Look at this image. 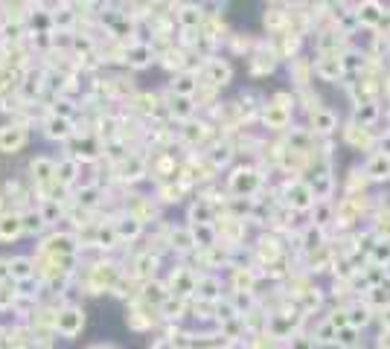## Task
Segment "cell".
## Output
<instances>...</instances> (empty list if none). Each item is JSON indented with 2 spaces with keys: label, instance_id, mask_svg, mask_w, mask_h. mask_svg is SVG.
Instances as JSON below:
<instances>
[{
  "label": "cell",
  "instance_id": "6da1fadb",
  "mask_svg": "<svg viewBox=\"0 0 390 349\" xmlns=\"http://www.w3.org/2000/svg\"><path fill=\"white\" fill-rule=\"evenodd\" d=\"M123 280V271H120V265L116 262H111V259H102V262H93L88 271H85V291L88 294H114V288H116V282Z\"/></svg>",
  "mask_w": 390,
  "mask_h": 349
},
{
  "label": "cell",
  "instance_id": "7a4b0ae2",
  "mask_svg": "<svg viewBox=\"0 0 390 349\" xmlns=\"http://www.w3.org/2000/svg\"><path fill=\"white\" fill-rule=\"evenodd\" d=\"M85 323H88V317H85V308L82 306L65 303V306L55 308V323H53V329H55V335H62L65 341L79 338Z\"/></svg>",
  "mask_w": 390,
  "mask_h": 349
},
{
  "label": "cell",
  "instance_id": "3957f363",
  "mask_svg": "<svg viewBox=\"0 0 390 349\" xmlns=\"http://www.w3.org/2000/svg\"><path fill=\"white\" fill-rule=\"evenodd\" d=\"M158 320H163L158 306H152V303H146V300H140V297L131 300L128 312H126V326H128V329H134V332H149V329L158 323Z\"/></svg>",
  "mask_w": 390,
  "mask_h": 349
},
{
  "label": "cell",
  "instance_id": "277c9868",
  "mask_svg": "<svg viewBox=\"0 0 390 349\" xmlns=\"http://www.w3.org/2000/svg\"><path fill=\"white\" fill-rule=\"evenodd\" d=\"M262 186V174L257 169H236L230 174V181H227V189H230V196H236V198H250V196H257Z\"/></svg>",
  "mask_w": 390,
  "mask_h": 349
},
{
  "label": "cell",
  "instance_id": "5b68a950",
  "mask_svg": "<svg viewBox=\"0 0 390 349\" xmlns=\"http://www.w3.org/2000/svg\"><path fill=\"white\" fill-rule=\"evenodd\" d=\"M38 250L50 256H79V239L73 233H50V236L41 239Z\"/></svg>",
  "mask_w": 390,
  "mask_h": 349
},
{
  "label": "cell",
  "instance_id": "8992f818",
  "mask_svg": "<svg viewBox=\"0 0 390 349\" xmlns=\"http://www.w3.org/2000/svg\"><path fill=\"white\" fill-rule=\"evenodd\" d=\"M199 274H195L192 268H187V265H178V268H172V274H169V291L175 297H184V300H189V297H195V291H199Z\"/></svg>",
  "mask_w": 390,
  "mask_h": 349
},
{
  "label": "cell",
  "instance_id": "52a82bcc",
  "mask_svg": "<svg viewBox=\"0 0 390 349\" xmlns=\"http://www.w3.org/2000/svg\"><path fill=\"white\" fill-rule=\"evenodd\" d=\"M29 143V131L24 123H6L0 125V154H18Z\"/></svg>",
  "mask_w": 390,
  "mask_h": 349
},
{
  "label": "cell",
  "instance_id": "ba28073f",
  "mask_svg": "<svg viewBox=\"0 0 390 349\" xmlns=\"http://www.w3.org/2000/svg\"><path fill=\"white\" fill-rule=\"evenodd\" d=\"M315 204H318V198H315V189H311V184H306V181H291L285 186V207L288 210L306 212V210H311Z\"/></svg>",
  "mask_w": 390,
  "mask_h": 349
},
{
  "label": "cell",
  "instance_id": "9c48e42d",
  "mask_svg": "<svg viewBox=\"0 0 390 349\" xmlns=\"http://www.w3.org/2000/svg\"><path fill=\"white\" fill-rule=\"evenodd\" d=\"M158 265H161V256H158V254H152V250H143V254L134 256L128 277H131V280H137V282L143 285V282L154 280V274H158Z\"/></svg>",
  "mask_w": 390,
  "mask_h": 349
},
{
  "label": "cell",
  "instance_id": "30bf717a",
  "mask_svg": "<svg viewBox=\"0 0 390 349\" xmlns=\"http://www.w3.org/2000/svg\"><path fill=\"white\" fill-rule=\"evenodd\" d=\"M55 160L53 158H44V154H38V158L29 163V172H32V184L38 186V189H50V186H55Z\"/></svg>",
  "mask_w": 390,
  "mask_h": 349
},
{
  "label": "cell",
  "instance_id": "8fae6325",
  "mask_svg": "<svg viewBox=\"0 0 390 349\" xmlns=\"http://www.w3.org/2000/svg\"><path fill=\"white\" fill-rule=\"evenodd\" d=\"M230 79H233V67L224 62V58H207L204 62V82L210 85V88H224V85H230Z\"/></svg>",
  "mask_w": 390,
  "mask_h": 349
},
{
  "label": "cell",
  "instance_id": "7c38bea8",
  "mask_svg": "<svg viewBox=\"0 0 390 349\" xmlns=\"http://www.w3.org/2000/svg\"><path fill=\"white\" fill-rule=\"evenodd\" d=\"M44 134L50 140H58V143H65L70 140L73 134H76V125L70 116H62V114H50L47 120H44Z\"/></svg>",
  "mask_w": 390,
  "mask_h": 349
},
{
  "label": "cell",
  "instance_id": "4fadbf2b",
  "mask_svg": "<svg viewBox=\"0 0 390 349\" xmlns=\"http://www.w3.org/2000/svg\"><path fill=\"white\" fill-rule=\"evenodd\" d=\"M277 62H280V53L274 50V47H257L250 53V73L253 76H268L271 70L277 67Z\"/></svg>",
  "mask_w": 390,
  "mask_h": 349
},
{
  "label": "cell",
  "instance_id": "5bb4252c",
  "mask_svg": "<svg viewBox=\"0 0 390 349\" xmlns=\"http://www.w3.org/2000/svg\"><path fill=\"white\" fill-rule=\"evenodd\" d=\"M262 123H265L271 131H283V128H288V123H291V108L271 100V102L262 108Z\"/></svg>",
  "mask_w": 390,
  "mask_h": 349
},
{
  "label": "cell",
  "instance_id": "9a60e30c",
  "mask_svg": "<svg viewBox=\"0 0 390 349\" xmlns=\"http://www.w3.org/2000/svg\"><path fill=\"white\" fill-rule=\"evenodd\" d=\"M24 236V216L21 212H4L0 216V242L12 245Z\"/></svg>",
  "mask_w": 390,
  "mask_h": 349
},
{
  "label": "cell",
  "instance_id": "2e32d148",
  "mask_svg": "<svg viewBox=\"0 0 390 349\" xmlns=\"http://www.w3.org/2000/svg\"><path fill=\"white\" fill-rule=\"evenodd\" d=\"M199 88H201V82H199V73L195 70H178L169 82V90L178 93V96H195Z\"/></svg>",
  "mask_w": 390,
  "mask_h": 349
},
{
  "label": "cell",
  "instance_id": "e0dca14e",
  "mask_svg": "<svg viewBox=\"0 0 390 349\" xmlns=\"http://www.w3.org/2000/svg\"><path fill=\"white\" fill-rule=\"evenodd\" d=\"M152 58H154L152 44L137 41V44H128V47H126L123 62H126L128 67H134V70H140V67H149V64H152Z\"/></svg>",
  "mask_w": 390,
  "mask_h": 349
},
{
  "label": "cell",
  "instance_id": "ac0fdd59",
  "mask_svg": "<svg viewBox=\"0 0 390 349\" xmlns=\"http://www.w3.org/2000/svg\"><path fill=\"white\" fill-rule=\"evenodd\" d=\"M315 76L323 82H338L344 76V67H341V55H321L315 62Z\"/></svg>",
  "mask_w": 390,
  "mask_h": 349
},
{
  "label": "cell",
  "instance_id": "d6986e66",
  "mask_svg": "<svg viewBox=\"0 0 390 349\" xmlns=\"http://www.w3.org/2000/svg\"><path fill=\"white\" fill-rule=\"evenodd\" d=\"M9 274H12V280L15 282H29V280H35L38 277V268H35V259L32 256H12L9 259Z\"/></svg>",
  "mask_w": 390,
  "mask_h": 349
},
{
  "label": "cell",
  "instance_id": "ffe728a7",
  "mask_svg": "<svg viewBox=\"0 0 390 349\" xmlns=\"http://www.w3.org/2000/svg\"><path fill=\"white\" fill-rule=\"evenodd\" d=\"M356 15H358V21L364 27H382V21H384V6L379 4V0H361Z\"/></svg>",
  "mask_w": 390,
  "mask_h": 349
},
{
  "label": "cell",
  "instance_id": "44dd1931",
  "mask_svg": "<svg viewBox=\"0 0 390 349\" xmlns=\"http://www.w3.org/2000/svg\"><path fill=\"white\" fill-rule=\"evenodd\" d=\"M169 114L175 116V120H181V123H187V120H192L195 116V96H178V93H169Z\"/></svg>",
  "mask_w": 390,
  "mask_h": 349
},
{
  "label": "cell",
  "instance_id": "7402d4cb",
  "mask_svg": "<svg viewBox=\"0 0 390 349\" xmlns=\"http://www.w3.org/2000/svg\"><path fill=\"white\" fill-rule=\"evenodd\" d=\"M169 285L166 282H161V280H149V282H143L140 285V300H146V303H152V306H163L166 300H169Z\"/></svg>",
  "mask_w": 390,
  "mask_h": 349
},
{
  "label": "cell",
  "instance_id": "603a6c76",
  "mask_svg": "<svg viewBox=\"0 0 390 349\" xmlns=\"http://www.w3.org/2000/svg\"><path fill=\"white\" fill-rule=\"evenodd\" d=\"M288 73H291V79H295L297 88H309V79L315 76V62H309L303 55H295L288 64Z\"/></svg>",
  "mask_w": 390,
  "mask_h": 349
},
{
  "label": "cell",
  "instance_id": "cb8c5ba5",
  "mask_svg": "<svg viewBox=\"0 0 390 349\" xmlns=\"http://www.w3.org/2000/svg\"><path fill=\"white\" fill-rule=\"evenodd\" d=\"M309 125H311L315 134H332L338 128V116L329 108H318V111L309 114Z\"/></svg>",
  "mask_w": 390,
  "mask_h": 349
},
{
  "label": "cell",
  "instance_id": "d4e9b609",
  "mask_svg": "<svg viewBox=\"0 0 390 349\" xmlns=\"http://www.w3.org/2000/svg\"><path fill=\"white\" fill-rule=\"evenodd\" d=\"M169 250H178V254H189V250H195L199 245H195V236H192V227H175L169 230Z\"/></svg>",
  "mask_w": 390,
  "mask_h": 349
},
{
  "label": "cell",
  "instance_id": "484cf974",
  "mask_svg": "<svg viewBox=\"0 0 390 349\" xmlns=\"http://www.w3.org/2000/svg\"><path fill=\"white\" fill-rule=\"evenodd\" d=\"M204 18H207V15H204V6L187 4V6L178 9V27H181V29H201Z\"/></svg>",
  "mask_w": 390,
  "mask_h": 349
},
{
  "label": "cell",
  "instance_id": "4316f807",
  "mask_svg": "<svg viewBox=\"0 0 390 349\" xmlns=\"http://www.w3.org/2000/svg\"><path fill=\"white\" fill-rule=\"evenodd\" d=\"M216 207H213V201L207 198H199L192 207H189V224H216Z\"/></svg>",
  "mask_w": 390,
  "mask_h": 349
},
{
  "label": "cell",
  "instance_id": "83f0119b",
  "mask_svg": "<svg viewBox=\"0 0 390 349\" xmlns=\"http://www.w3.org/2000/svg\"><path fill=\"white\" fill-rule=\"evenodd\" d=\"M344 140L353 146V149H370L373 146V134H370V128L367 125H358V123H353V125H347L344 128Z\"/></svg>",
  "mask_w": 390,
  "mask_h": 349
},
{
  "label": "cell",
  "instance_id": "f1b7e54d",
  "mask_svg": "<svg viewBox=\"0 0 390 349\" xmlns=\"http://www.w3.org/2000/svg\"><path fill=\"white\" fill-rule=\"evenodd\" d=\"M76 181H79V160H76V158L58 160V166H55V184L58 186H73Z\"/></svg>",
  "mask_w": 390,
  "mask_h": 349
},
{
  "label": "cell",
  "instance_id": "f546056e",
  "mask_svg": "<svg viewBox=\"0 0 390 349\" xmlns=\"http://www.w3.org/2000/svg\"><path fill=\"white\" fill-rule=\"evenodd\" d=\"M18 285H21V282H15L12 277L0 282V312H12V308L21 303L24 294H21V288H18Z\"/></svg>",
  "mask_w": 390,
  "mask_h": 349
},
{
  "label": "cell",
  "instance_id": "4dcf8cb0",
  "mask_svg": "<svg viewBox=\"0 0 390 349\" xmlns=\"http://www.w3.org/2000/svg\"><path fill=\"white\" fill-rule=\"evenodd\" d=\"M114 230H116V236H120V242H134L143 233V221L126 212L120 221H114Z\"/></svg>",
  "mask_w": 390,
  "mask_h": 349
},
{
  "label": "cell",
  "instance_id": "1f68e13d",
  "mask_svg": "<svg viewBox=\"0 0 390 349\" xmlns=\"http://www.w3.org/2000/svg\"><path fill=\"white\" fill-rule=\"evenodd\" d=\"M364 172H367L370 181H387L390 178V158H387V154H382V151L373 154V158L367 160Z\"/></svg>",
  "mask_w": 390,
  "mask_h": 349
},
{
  "label": "cell",
  "instance_id": "d6a6232c",
  "mask_svg": "<svg viewBox=\"0 0 390 349\" xmlns=\"http://www.w3.org/2000/svg\"><path fill=\"white\" fill-rule=\"evenodd\" d=\"M195 297H199V300H207V303H219V297H222V280H219V277H201Z\"/></svg>",
  "mask_w": 390,
  "mask_h": 349
},
{
  "label": "cell",
  "instance_id": "836d02e7",
  "mask_svg": "<svg viewBox=\"0 0 390 349\" xmlns=\"http://www.w3.org/2000/svg\"><path fill=\"white\" fill-rule=\"evenodd\" d=\"M311 189H315V198H318V201H329V196H332V189H335V178H332V172H329V169L315 172V181H311Z\"/></svg>",
  "mask_w": 390,
  "mask_h": 349
},
{
  "label": "cell",
  "instance_id": "e575fe53",
  "mask_svg": "<svg viewBox=\"0 0 390 349\" xmlns=\"http://www.w3.org/2000/svg\"><path fill=\"white\" fill-rule=\"evenodd\" d=\"M187 308H189V300L169 294V300L161 306V317L163 320H181V317H187Z\"/></svg>",
  "mask_w": 390,
  "mask_h": 349
},
{
  "label": "cell",
  "instance_id": "d590c367",
  "mask_svg": "<svg viewBox=\"0 0 390 349\" xmlns=\"http://www.w3.org/2000/svg\"><path fill=\"white\" fill-rule=\"evenodd\" d=\"M347 315H349V326L364 329L370 320H373V306H370V303H353L347 308Z\"/></svg>",
  "mask_w": 390,
  "mask_h": 349
},
{
  "label": "cell",
  "instance_id": "8d00e7d4",
  "mask_svg": "<svg viewBox=\"0 0 390 349\" xmlns=\"http://www.w3.org/2000/svg\"><path fill=\"white\" fill-rule=\"evenodd\" d=\"M21 216H24V236H41L47 227V219L41 216V210H27Z\"/></svg>",
  "mask_w": 390,
  "mask_h": 349
},
{
  "label": "cell",
  "instance_id": "74e56055",
  "mask_svg": "<svg viewBox=\"0 0 390 349\" xmlns=\"http://www.w3.org/2000/svg\"><path fill=\"white\" fill-rule=\"evenodd\" d=\"M370 265L387 268L390 265V239H376L373 247H370Z\"/></svg>",
  "mask_w": 390,
  "mask_h": 349
},
{
  "label": "cell",
  "instance_id": "f35d334b",
  "mask_svg": "<svg viewBox=\"0 0 390 349\" xmlns=\"http://www.w3.org/2000/svg\"><path fill=\"white\" fill-rule=\"evenodd\" d=\"M379 120V105L376 102H358L356 105V123L373 128V123Z\"/></svg>",
  "mask_w": 390,
  "mask_h": 349
},
{
  "label": "cell",
  "instance_id": "ab89813d",
  "mask_svg": "<svg viewBox=\"0 0 390 349\" xmlns=\"http://www.w3.org/2000/svg\"><path fill=\"white\" fill-rule=\"evenodd\" d=\"M207 131H210V128H207L204 123H192V120H187L184 128H181V137H184L187 143L195 146V143H201V140L207 137Z\"/></svg>",
  "mask_w": 390,
  "mask_h": 349
},
{
  "label": "cell",
  "instance_id": "60d3db41",
  "mask_svg": "<svg viewBox=\"0 0 390 349\" xmlns=\"http://www.w3.org/2000/svg\"><path fill=\"white\" fill-rule=\"evenodd\" d=\"M364 55L358 53V50H347V53H341V67H344V73H361L364 70Z\"/></svg>",
  "mask_w": 390,
  "mask_h": 349
},
{
  "label": "cell",
  "instance_id": "b9f144b4",
  "mask_svg": "<svg viewBox=\"0 0 390 349\" xmlns=\"http://www.w3.org/2000/svg\"><path fill=\"white\" fill-rule=\"evenodd\" d=\"M181 192H184V184H175V181H166L158 186V198L163 204H178L181 201Z\"/></svg>",
  "mask_w": 390,
  "mask_h": 349
},
{
  "label": "cell",
  "instance_id": "7bdbcfd3",
  "mask_svg": "<svg viewBox=\"0 0 390 349\" xmlns=\"http://www.w3.org/2000/svg\"><path fill=\"white\" fill-rule=\"evenodd\" d=\"M311 216H315V221H311V224H318V227H326L329 221L335 219V207L329 204V201H318L315 207H311Z\"/></svg>",
  "mask_w": 390,
  "mask_h": 349
},
{
  "label": "cell",
  "instance_id": "ee69618b",
  "mask_svg": "<svg viewBox=\"0 0 390 349\" xmlns=\"http://www.w3.org/2000/svg\"><path fill=\"white\" fill-rule=\"evenodd\" d=\"M257 250H260V256H262V259H268V265H274L277 256H280V247H277V239H274V236H262Z\"/></svg>",
  "mask_w": 390,
  "mask_h": 349
},
{
  "label": "cell",
  "instance_id": "f6af8a7d",
  "mask_svg": "<svg viewBox=\"0 0 390 349\" xmlns=\"http://www.w3.org/2000/svg\"><path fill=\"white\" fill-rule=\"evenodd\" d=\"M358 329L356 326H344V329H338V338H335V346H341V349H356L358 346Z\"/></svg>",
  "mask_w": 390,
  "mask_h": 349
},
{
  "label": "cell",
  "instance_id": "bcb514c9",
  "mask_svg": "<svg viewBox=\"0 0 390 349\" xmlns=\"http://www.w3.org/2000/svg\"><path fill=\"white\" fill-rule=\"evenodd\" d=\"M253 271L248 268H233V285H236V291H253Z\"/></svg>",
  "mask_w": 390,
  "mask_h": 349
},
{
  "label": "cell",
  "instance_id": "7dc6e473",
  "mask_svg": "<svg viewBox=\"0 0 390 349\" xmlns=\"http://www.w3.org/2000/svg\"><path fill=\"white\" fill-rule=\"evenodd\" d=\"M76 204L85 207V210L96 207V204H100V186H82L79 196H76Z\"/></svg>",
  "mask_w": 390,
  "mask_h": 349
},
{
  "label": "cell",
  "instance_id": "c3c4849f",
  "mask_svg": "<svg viewBox=\"0 0 390 349\" xmlns=\"http://www.w3.org/2000/svg\"><path fill=\"white\" fill-rule=\"evenodd\" d=\"M131 105H137V111H143V114H152L154 105H158V96L154 93H134Z\"/></svg>",
  "mask_w": 390,
  "mask_h": 349
},
{
  "label": "cell",
  "instance_id": "681fc988",
  "mask_svg": "<svg viewBox=\"0 0 390 349\" xmlns=\"http://www.w3.org/2000/svg\"><path fill=\"white\" fill-rule=\"evenodd\" d=\"M230 158H233V146H216L210 151V163L213 166H227Z\"/></svg>",
  "mask_w": 390,
  "mask_h": 349
},
{
  "label": "cell",
  "instance_id": "f907efd6",
  "mask_svg": "<svg viewBox=\"0 0 390 349\" xmlns=\"http://www.w3.org/2000/svg\"><path fill=\"white\" fill-rule=\"evenodd\" d=\"M335 338H338V329L329 323V320H323V323L318 326V332H315V341H318V343H335Z\"/></svg>",
  "mask_w": 390,
  "mask_h": 349
},
{
  "label": "cell",
  "instance_id": "816d5d0a",
  "mask_svg": "<svg viewBox=\"0 0 390 349\" xmlns=\"http://www.w3.org/2000/svg\"><path fill=\"white\" fill-rule=\"evenodd\" d=\"M288 349H318V341H315V335L297 332V335L288 338Z\"/></svg>",
  "mask_w": 390,
  "mask_h": 349
},
{
  "label": "cell",
  "instance_id": "f5cc1de1",
  "mask_svg": "<svg viewBox=\"0 0 390 349\" xmlns=\"http://www.w3.org/2000/svg\"><path fill=\"white\" fill-rule=\"evenodd\" d=\"M384 53H390V32L373 38V58H384Z\"/></svg>",
  "mask_w": 390,
  "mask_h": 349
},
{
  "label": "cell",
  "instance_id": "db71d44e",
  "mask_svg": "<svg viewBox=\"0 0 390 349\" xmlns=\"http://www.w3.org/2000/svg\"><path fill=\"white\" fill-rule=\"evenodd\" d=\"M326 320H329V323H332L335 329H344V326H349V315H347V308H335V312H332V315H329Z\"/></svg>",
  "mask_w": 390,
  "mask_h": 349
},
{
  "label": "cell",
  "instance_id": "11a10c76",
  "mask_svg": "<svg viewBox=\"0 0 390 349\" xmlns=\"http://www.w3.org/2000/svg\"><path fill=\"white\" fill-rule=\"evenodd\" d=\"M152 349H178V341H175V338H169V335H163V338H154V341H152Z\"/></svg>",
  "mask_w": 390,
  "mask_h": 349
},
{
  "label": "cell",
  "instance_id": "9f6ffc18",
  "mask_svg": "<svg viewBox=\"0 0 390 349\" xmlns=\"http://www.w3.org/2000/svg\"><path fill=\"white\" fill-rule=\"evenodd\" d=\"M12 274H9V259L6 256H0V282H4V280H9Z\"/></svg>",
  "mask_w": 390,
  "mask_h": 349
},
{
  "label": "cell",
  "instance_id": "6f0895ef",
  "mask_svg": "<svg viewBox=\"0 0 390 349\" xmlns=\"http://www.w3.org/2000/svg\"><path fill=\"white\" fill-rule=\"evenodd\" d=\"M379 151H382V154H387V158H390V131L384 134V137H379Z\"/></svg>",
  "mask_w": 390,
  "mask_h": 349
},
{
  "label": "cell",
  "instance_id": "680465c9",
  "mask_svg": "<svg viewBox=\"0 0 390 349\" xmlns=\"http://www.w3.org/2000/svg\"><path fill=\"white\" fill-rule=\"evenodd\" d=\"M88 349H120V346H114V343H93V346H88Z\"/></svg>",
  "mask_w": 390,
  "mask_h": 349
},
{
  "label": "cell",
  "instance_id": "91938a15",
  "mask_svg": "<svg viewBox=\"0 0 390 349\" xmlns=\"http://www.w3.org/2000/svg\"><path fill=\"white\" fill-rule=\"evenodd\" d=\"M382 27H384V32H390V12H384V21H382Z\"/></svg>",
  "mask_w": 390,
  "mask_h": 349
},
{
  "label": "cell",
  "instance_id": "94428289",
  "mask_svg": "<svg viewBox=\"0 0 390 349\" xmlns=\"http://www.w3.org/2000/svg\"><path fill=\"white\" fill-rule=\"evenodd\" d=\"M4 204H6V198H4V192H0V216H4Z\"/></svg>",
  "mask_w": 390,
  "mask_h": 349
},
{
  "label": "cell",
  "instance_id": "6125c7cd",
  "mask_svg": "<svg viewBox=\"0 0 390 349\" xmlns=\"http://www.w3.org/2000/svg\"><path fill=\"white\" fill-rule=\"evenodd\" d=\"M268 4H277V0H268Z\"/></svg>",
  "mask_w": 390,
  "mask_h": 349
}]
</instances>
